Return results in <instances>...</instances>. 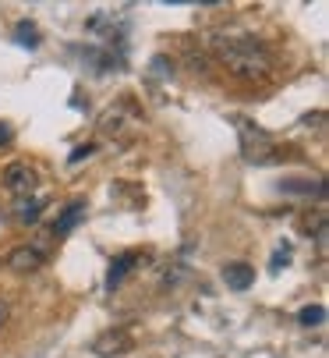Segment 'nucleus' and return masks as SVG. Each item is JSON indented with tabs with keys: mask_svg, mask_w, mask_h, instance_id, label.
I'll return each mask as SVG.
<instances>
[{
	"mask_svg": "<svg viewBox=\"0 0 329 358\" xmlns=\"http://www.w3.org/2000/svg\"><path fill=\"white\" fill-rule=\"evenodd\" d=\"M89 152H92V145H82V149H75V152H71V164H82V160L89 157Z\"/></svg>",
	"mask_w": 329,
	"mask_h": 358,
	"instance_id": "2eb2a0df",
	"label": "nucleus"
},
{
	"mask_svg": "<svg viewBox=\"0 0 329 358\" xmlns=\"http://www.w3.org/2000/svg\"><path fill=\"white\" fill-rule=\"evenodd\" d=\"M8 320H11V305H8L4 298H0V330L8 327Z\"/></svg>",
	"mask_w": 329,
	"mask_h": 358,
	"instance_id": "4468645a",
	"label": "nucleus"
},
{
	"mask_svg": "<svg viewBox=\"0 0 329 358\" xmlns=\"http://www.w3.org/2000/svg\"><path fill=\"white\" fill-rule=\"evenodd\" d=\"M15 39L25 43V46H39V29H36L32 22H18V25H15Z\"/></svg>",
	"mask_w": 329,
	"mask_h": 358,
	"instance_id": "9d476101",
	"label": "nucleus"
},
{
	"mask_svg": "<svg viewBox=\"0 0 329 358\" xmlns=\"http://www.w3.org/2000/svg\"><path fill=\"white\" fill-rule=\"evenodd\" d=\"M224 280H227L231 291H248L255 284V270L248 263H227L224 266Z\"/></svg>",
	"mask_w": 329,
	"mask_h": 358,
	"instance_id": "423d86ee",
	"label": "nucleus"
},
{
	"mask_svg": "<svg viewBox=\"0 0 329 358\" xmlns=\"http://www.w3.org/2000/svg\"><path fill=\"white\" fill-rule=\"evenodd\" d=\"M36 171L29 164H8L4 167V188L15 192V195H32L36 192Z\"/></svg>",
	"mask_w": 329,
	"mask_h": 358,
	"instance_id": "39448f33",
	"label": "nucleus"
},
{
	"mask_svg": "<svg viewBox=\"0 0 329 358\" xmlns=\"http://www.w3.org/2000/svg\"><path fill=\"white\" fill-rule=\"evenodd\" d=\"M209 50H212V57L241 82H265L272 75L269 50L244 32H219V36H212Z\"/></svg>",
	"mask_w": 329,
	"mask_h": 358,
	"instance_id": "f257e3e1",
	"label": "nucleus"
},
{
	"mask_svg": "<svg viewBox=\"0 0 329 358\" xmlns=\"http://www.w3.org/2000/svg\"><path fill=\"white\" fill-rule=\"evenodd\" d=\"M43 210H46V202H43V199H36V202H29V206H22V210H18V220H22V224H36Z\"/></svg>",
	"mask_w": 329,
	"mask_h": 358,
	"instance_id": "f8f14e48",
	"label": "nucleus"
},
{
	"mask_svg": "<svg viewBox=\"0 0 329 358\" xmlns=\"http://www.w3.org/2000/svg\"><path fill=\"white\" fill-rule=\"evenodd\" d=\"M322 320H326V309H322V305H308V309L298 313V323H301V327H319Z\"/></svg>",
	"mask_w": 329,
	"mask_h": 358,
	"instance_id": "9b49d317",
	"label": "nucleus"
},
{
	"mask_svg": "<svg viewBox=\"0 0 329 358\" xmlns=\"http://www.w3.org/2000/svg\"><path fill=\"white\" fill-rule=\"evenodd\" d=\"M15 135H11V124H4V121H0V145H8Z\"/></svg>",
	"mask_w": 329,
	"mask_h": 358,
	"instance_id": "dca6fc26",
	"label": "nucleus"
},
{
	"mask_svg": "<svg viewBox=\"0 0 329 358\" xmlns=\"http://www.w3.org/2000/svg\"><path fill=\"white\" fill-rule=\"evenodd\" d=\"M8 266L15 273H36L39 266H46V248L39 241H29V245H18L11 255H8Z\"/></svg>",
	"mask_w": 329,
	"mask_h": 358,
	"instance_id": "7ed1b4c3",
	"label": "nucleus"
},
{
	"mask_svg": "<svg viewBox=\"0 0 329 358\" xmlns=\"http://www.w3.org/2000/svg\"><path fill=\"white\" fill-rule=\"evenodd\" d=\"M237 128H241V152L248 164H277V145L258 124L237 117Z\"/></svg>",
	"mask_w": 329,
	"mask_h": 358,
	"instance_id": "f03ea898",
	"label": "nucleus"
},
{
	"mask_svg": "<svg viewBox=\"0 0 329 358\" xmlns=\"http://www.w3.org/2000/svg\"><path fill=\"white\" fill-rule=\"evenodd\" d=\"M131 348H135V341H131L128 330H106V334H99V337L92 341V351H96L99 358H117V355H124V351H131Z\"/></svg>",
	"mask_w": 329,
	"mask_h": 358,
	"instance_id": "20e7f679",
	"label": "nucleus"
},
{
	"mask_svg": "<svg viewBox=\"0 0 329 358\" xmlns=\"http://www.w3.org/2000/svg\"><path fill=\"white\" fill-rule=\"evenodd\" d=\"M82 217H85V202H82V199L68 202V206H64V213H61V220L53 224V234H71V231L82 224Z\"/></svg>",
	"mask_w": 329,
	"mask_h": 358,
	"instance_id": "0eeeda50",
	"label": "nucleus"
},
{
	"mask_svg": "<svg viewBox=\"0 0 329 358\" xmlns=\"http://www.w3.org/2000/svg\"><path fill=\"white\" fill-rule=\"evenodd\" d=\"M287 259H291V245L284 241V245L277 248V255H272V263H269V270L277 273V270H280V263H287Z\"/></svg>",
	"mask_w": 329,
	"mask_h": 358,
	"instance_id": "ddd939ff",
	"label": "nucleus"
},
{
	"mask_svg": "<svg viewBox=\"0 0 329 358\" xmlns=\"http://www.w3.org/2000/svg\"><path fill=\"white\" fill-rule=\"evenodd\" d=\"M138 263V255L135 252H124V255H117L114 263H110V273H106V287H117L124 277H128V270Z\"/></svg>",
	"mask_w": 329,
	"mask_h": 358,
	"instance_id": "1a4fd4ad",
	"label": "nucleus"
},
{
	"mask_svg": "<svg viewBox=\"0 0 329 358\" xmlns=\"http://www.w3.org/2000/svg\"><path fill=\"white\" fill-rule=\"evenodd\" d=\"M277 188L284 195H322V181L319 178H284Z\"/></svg>",
	"mask_w": 329,
	"mask_h": 358,
	"instance_id": "6e6552de",
	"label": "nucleus"
}]
</instances>
